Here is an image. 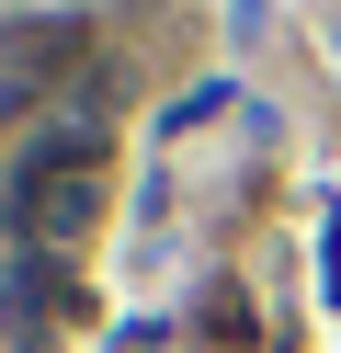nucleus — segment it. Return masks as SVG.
Wrapping results in <instances>:
<instances>
[{
	"instance_id": "1",
	"label": "nucleus",
	"mask_w": 341,
	"mask_h": 353,
	"mask_svg": "<svg viewBox=\"0 0 341 353\" xmlns=\"http://www.w3.org/2000/svg\"><path fill=\"white\" fill-rule=\"evenodd\" d=\"M91 205H103V137H91V125H57V137L23 160V183H12L23 251H68V239L91 228Z\"/></svg>"
}]
</instances>
